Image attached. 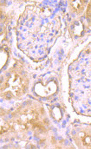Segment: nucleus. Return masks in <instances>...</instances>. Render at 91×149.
<instances>
[{
	"label": "nucleus",
	"mask_w": 91,
	"mask_h": 149,
	"mask_svg": "<svg viewBox=\"0 0 91 149\" xmlns=\"http://www.w3.org/2000/svg\"><path fill=\"white\" fill-rule=\"evenodd\" d=\"M84 2L83 1H72L70 3V6H71V10L75 12H79L83 10V4Z\"/></svg>",
	"instance_id": "obj_2"
},
{
	"label": "nucleus",
	"mask_w": 91,
	"mask_h": 149,
	"mask_svg": "<svg viewBox=\"0 0 91 149\" xmlns=\"http://www.w3.org/2000/svg\"><path fill=\"white\" fill-rule=\"evenodd\" d=\"M26 83L27 81L24 79V77H23L19 74H12L8 76L6 82L2 88L3 89L7 88V93L11 92L12 95H15L18 96L24 93L25 89L24 88L26 87Z\"/></svg>",
	"instance_id": "obj_1"
}]
</instances>
